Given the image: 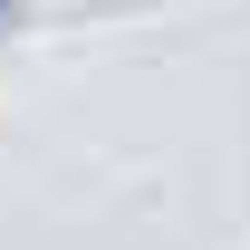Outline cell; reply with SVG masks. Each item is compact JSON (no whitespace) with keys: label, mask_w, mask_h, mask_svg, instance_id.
I'll return each mask as SVG.
<instances>
[{"label":"cell","mask_w":250,"mask_h":250,"mask_svg":"<svg viewBox=\"0 0 250 250\" xmlns=\"http://www.w3.org/2000/svg\"><path fill=\"white\" fill-rule=\"evenodd\" d=\"M0 10H10V0H0Z\"/></svg>","instance_id":"obj_1"}]
</instances>
